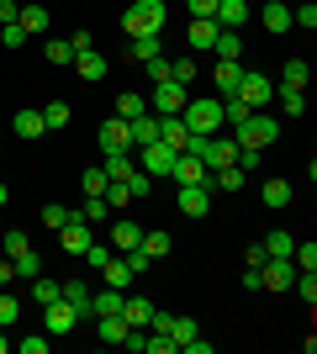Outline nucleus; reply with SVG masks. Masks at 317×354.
Returning a JSON list of instances; mask_svg holds the SVG:
<instances>
[{
  "label": "nucleus",
  "instance_id": "nucleus-1",
  "mask_svg": "<svg viewBox=\"0 0 317 354\" xmlns=\"http://www.w3.org/2000/svg\"><path fill=\"white\" fill-rule=\"evenodd\" d=\"M164 0H133L127 11H122V32L127 37H159L164 32Z\"/></svg>",
  "mask_w": 317,
  "mask_h": 354
},
{
  "label": "nucleus",
  "instance_id": "nucleus-2",
  "mask_svg": "<svg viewBox=\"0 0 317 354\" xmlns=\"http://www.w3.org/2000/svg\"><path fill=\"white\" fill-rule=\"evenodd\" d=\"M180 122H185V133H201V138L222 133V101H217V95H201V101H185Z\"/></svg>",
  "mask_w": 317,
  "mask_h": 354
},
{
  "label": "nucleus",
  "instance_id": "nucleus-3",
  "mask_svg": "<svg viewBox=\"0 0 317 354\" xmlns=\"http://www.w3.org/2000/svg\"><path fill=\"white\" fill-rule=\"evenodd\" d=\"M233 138H238L243 148H265V143L280 138V122H275L270 111H249V117L238 122V133H233Z\"/></svg>",
  "mask_w": 317,
  "mask_h": 354
},
{
  "label": "nucleus",
  "instance_id": "nucleus-4",
  "mask_svg": "<svg viewBox=\"0 0 317 354\" xmlns=\"http://www.w3.org/2000/svg\"><path fill=\"white\" fill-rule=\"evenodd\" d=\"M233 95H238L249 111H265V106H270V95H275V85L265 80V74H249V69H243V80H238V90H233Z\"/></svg>",
  "mask_w": 317,
  "mask_h": 354
},
{
  "label": "nucleus",
  "instance_id": "nucleus-5",
  "mask_svg": "<svg viewBox=\"0 0 317 354\" xmlns=\"http://www.w3.org/2000/svg\"><path fill=\"white\" fill-rule=\"evenodd\" d=\"M185 101H191V95H185V85H175V80H164V85H153V117H180L185 111Z\"/></svg>",
  "mask_w": 317,
  "mask_h": 354
},
{
  "label": "nucleus",
  "instance_id": "nucleus-6",
  "mask_svg": "<svg viewBox=\"0 0 317 354\" xmlns=\"http://www.w3.org/2000/svg\"><path fill=\"white\" fill-rule=\"evenodd\" d=\"M137 169H148V175H169V169H175V148L159 143V138L143 143V148H137Z\"/></svg>",
  "mask_w": 317,
  "mask_h": 354
},
{
  "label": "nucleus",
  "instance_id": "nucleus-7",
  "mask_svg": "<svg viewBox=\"0 0 317 354\" xmlns=\"http://www.w3.org/2000/svg\"><path fill=\"white\" fill-rule=\"evenodd\" d=\"M59 243H64V254H85V249H90V243H95L90 222H85V217H79V212H75V217H69V222H64V227H59Z\"/></svg>",
  "mask_w": 317,
  "mask_h": 354
},
{
  "label": "nucleus",
  "instance_id": "nucleus-8",
  "mask_svg": "<svg viewBox=\"0 0 317 354\" xmlns=\"http://www.w3.org/2000/svg\"><path fill=\"white\" fill-rule=\"evenodd\" d=\"M127 148H133V122L127 117L101 122V153H127Z\"/></svg>",
  "mask_w": 317,
  "mask_h": 354
},
{
  "label": "nucleus",
  "instance_id": "nucleus-9",
  "mask_svg": "<svg viewBox=\"0 0 317 354\" xmlns=\"http://www.w3.org/2000/svg\"><path fill=\"white\" fill-rule=\"evenodd\" d=\"M75 323H79V317H75V307H69L64 296H59V301H48V307H43V328H48V339H53V333H69V328H75Z\"/></svg>",
  "mask_w": 317,
  "mask_h": 354
},
{
  "label": "nucleus",
  "instance_id": "nucleus-10",
  "mask_svg": "<svg viewBox=\"0 0 317 354\" xmlns=\"http://www.w3.org/2000/svg\"><path fill=\"white\" fill-rule=\"evenodd\" d=\"M175 207L185 212V217H206L211 212V185H180V201Z\"/></svg>",
  "mask_w": 317,
  "mask_h": 354
},
{
  "label": "nucleus",
  "instance_id": "nucleus-11",
  "mask_svg": "<svg viewBox=\"0 0 317 354\" xmlns=\"http://www.w3.org/2000/svg\"><path fill=\"white\" fill-rule=\"evenodd\" d=\"M169 175L180 180V185H206V175H211V169L196 159V153H175V169H169Z\"/></svg>",
  "mask_w": 317,
  "mask_h": 354
},
{
  "label": "nucleus",
  "instance_id": "nucleus-12",
  "mask_svg": "<svg viewBox=\"0 0 317 354\" xmlns=\"http://www.w3.org/2000/svg\"><path fill=\"white\" fill-rule=\"evenodd\" d=\"M64 301L75 307L79 323H90V317H95V307H90V286H85V281H64Z\"/></svg>",
  "mask_w": 317,
  "mask_h": 354
},
{
  "label": "nucleus",
  "instance_id": "nucleus-13",
  "mask_svg": "<svg viewBox=\"0 0 317 354\" xmlns=\"http://www.w3.org/2000/svg\"><path fill=\"white\" fill-rule=\"evenodd\" d=\"M137 243H143V227H137L133 217H117V222H111V249H117V254L137 249Z\"/></svg>",
  "mask_w": 317,
  "mask_h": 354
},
{
  "label": "nucleus",
  "instance_id": "nucleus-14",
  "mask_svg": "<svg viewBox=\"0 0 317 354\" xmlns=\"http://www.w3.org/2000/svg\"><path fill=\"white\" fill-rule=\"evenodd\" d=\"M211 21H217V27H233V32H238L243 21H249V0H217Z\"/></svg>",
  "mask_w": 317,
  "mask_h": 354
},
{
  "label": "nucleus",
  "instance_id": "nucleus-15",
  "mask_svg": "<svg viewBox=\"0 0 317 354\" xmlns=\"http://www.w3.org/2000/svg\"><path fill=\"white\" fill-rule=\"evenodd\" d=\"M148 317H153L148 296H127V301H122V323H127V328H148Z\"/></svg>",
  "mask_w": 317,
  "mask_h": 354
},
{
  "label": "nucleus",
  "instance_id": "nucleus-16",
  "mask_svg": "<svg viewBox=\"0 0 317 354\" xmlns=\"http://www.w3.org/2000/svg\"><path fill=\"white\" fill-rule=\"evenodd\" d=\"M159 143H169L175 153H185V143H191L185 122H180V117H159Z\"/></svg>",
  "mask_w": 317,
  "mask_h": 354
},
{
  "label": "nucleus",
  "instance_id": "nucleus-17",
  "mask_svg": "<svg viewBox=\"0 0 317 354\" xmlns=\"http://www.w3.org/2000/svg\"><path fill=\"white\" fill-rule=\"evenodd\" d=\"M101 275H106V286H117V291H127V286L137 281V275H133V265H127V259H117V254H111V259L101 265Z\"/></svg>",
  "mask_w": 317,
  "mask_h": 354
},
{
  "label": "nucleus",
  "instance_id": "nucleus-18",
  "mask_svg": "<svg viewBox=\"0 0 317 354\" xmlns=\"http://www.w3.org/2000/svg\"><path fill=\"white\" fill-rule=\"evenodd\" d=\"M122 301H127V291H117V286H106L101 296H90L95 317H122Z\"/></svg>",
  "mask_w": 317,
  "mask_h": 354
},
{
  "label": "nucleus",
  "instance_id": "nucleus-19",
  "mask_svg": "<svg viewBox=\"0 0 317 354\" xmlns=\"http://www.w3.org/2000/svg\"><path fill=\"white\" fill-rule=\"evenodd\" d=\"M11 133L16 138H43L48 127H43V111H16L11 117Z\"/></svg>",
  "mask_w": 317,
  "mask_h": 354
},
{
  "label": "nucleus",
  "instance_id": "nucleus-20",
  "mask_svg": "<svg viewBox=\"0 0 317 354\" xmlns=\"http://www.w3.org/2000/svg\"><path fill=\"white\" fill-rule=\"evenodd\" d=\"M238 80H243V64L238 59H217V90H222V95H233Z\"/></svg>",
  "mask_w": 317,
  "mask_h": 354
},
{
  "label": "nucleus",
  "instance_id": "nucleus-21",
  "mask_svg": "<svg viewBox=\"0 0 317 354\" xmlns=\"http://www.w3.org/2000/svg\"><path fill=\"white\" fill-rule=\"evenodd\" d=\"M101 169H106V180H127V175L137 169L133 148H127V153H106V164H101Z\"/></svg>",
  "mask_w": 317,
  "mask_h": 354
},
{
  "label": "nucleus",
  "instance_id": "nucleus-22",
  "mask_svg": "<svg viewBox=\"0 0 317 354\" xmlns=\"http://www.w3.org/2000/svg\"><path fill=\"white\" fill-rule=\"evenodd\" d=\"M265 32H291V6L265 0Z\"/></svg>",
  "mask_w": 317,
  "mask_h": 354
},
{
  "label": "nucleus",
  "instance_id": "nucleus-23",
  "mask_svg": "<svg viewBox=\"0 0 317 354\" xmlns=\"http://www.w3.org/2000/svg\"><path fill=\"white\" fill-rule=\"evenodd\" d=\"M95 323V339L101 344H122L127 339V323H122V317H90Z\"/></svg>",
  "mask_w": 317,
  "mask_h": 354
},
{
  "label": "nucleus",
  "instance_id": "nucleus-24",
  "mask_svg": "<svg viewBox=\"0 0 317 354\" xmlns=\"http://www.w3.org/2000/svg\"><path fill=\"white\" fill-rule=\"evenodd\" d=\"M217 32H222V27H217L211 16H196V21H191V48H211V43H217Z\"/></svg>",
  "mask_w": 317,
  "mask_h": 354
},
{
  "label": "nucleus",
  "instance_id": "nucleus-25",
  "mask_svg": "<svg viewBox=\"0 0 317 354\" xmlns=\"http://www.w3.org/2000/svg\"><path fill=\"white\" fill-rule=\"evenodd\" d=\"M75 69H79V80H101V74H106V59L95 53V48H85V53H75Z\"/></svg>",
  "mask_w": 317,
  "mask_h": 354
},
{
  "label": "nucleus",
  "instance_id": "nucleus-26",
  "mask_svg": "<svg viewBox=\"0 0 317 354\" xmlns=\"http://www.w3.org/2000/svg\"><path fill=\"white\" fill-rule=\"evenodd\" d=\"M153 138H159V117H148V111H137V117H133V148L153 143Z\"/></svg>",
  "mask_w": 317,
  "mask_h": 354
},
{
  "label": "nucleus",
  "instance_id": "nucleus-27",
  "mask_svg": "<svg viewBox=\"0 0 317 354\" xmlns=\"http://www.w3.org/2000/svg\"><path fill=\"white\" fill-rule=\"evenodd\" d=\"M307 80H312V69H307V59H291L286 69H280V85H286V90H307Z\"/></svg>",
  "mask_w": 317,
  "mask_h": 354
},
{
  "label": "nucleus",
  "instance_id": "nucleus-28",
  "mask_svg": "<svg viewBox=\"0 0 317 354\" xmlns=\"http://www.w3.org/2000/svg\"><path fill=\"white\" fill-rule=\"evenodd\" d=\"M127 59H133V64L159 59V37H127Z\"/></svg>",
  "mask_w": 317,
  "mask_h": 354
},
{
  "label": "nucleus",
  "instance_id": "nucleus-29",
  "mask_svg": "<svg viewBox=\"0 0 317 354\" xmlns=\"http://www.w3.org/2000/svg\"><path fill=\"white\" fill-rule=\"evenodd\" d=\"M137 249L148 254V259H164V254L175 249V243H169V233H164V227H153V233H143V243H137Z\"/></svg>",
  "mask_w": 317,
  "mask_h": 354
},
{
  "label": "nucleus",
  "instance_id": "nucleus-30",
  "mask_svg": "<svg viewBox=\"0 0 317 354\" xmlns=\"http://www.w3.org/2000/svg\"><path fill=\"white\" fill-rule=\"evenodd\" d=\"M16 27L32 37V32H43V27H48V11H43V6H21V11H16Z\"/></svg>",
  "mask_w": 317,
  "mask_h": 354
},
{
  "label": "nucleus",
  "instance_id": "nucleus-31",
  "mask_svg": "<svg viewBox=\"0 0 317 354\" xmlns=\"http://www.w3.org/2000/svg\"><path fill=\"white\" fill-rule=\"evenodd\" d=\"M211 48H217V59H238V53H243V37H238V32H233V27H222V32H217V43H211Z\"/></svg>",
  "mask_w": 317,
  "mask_h": 354
},
{
  "label": "nucleus",
  "instance_id": "nucleus-32",
  "mask_svg": "<svg viewBox=\"0 0 317 354\" xmlns=\"http://www.w3.org/2000/svg\"><path fill=\"white\" fill-rule=\"evenodd\" d=\"M69 117H75V106H69V101H48L43 106V127H69Z\"/></svg>",
  "mask_w": 317,
  "mask_h": 354
},
{
  "label": "nucleus",
  "instance_id": "nucleus-33",
  "mask_svg": "<svg viewBox=\"0 0 317 354\" xmlns=\"http://www.w3.org/2000/svg\"><path fill=\"white\" fill-rule=\"evenodd\" d=\"M59 296H64V286H59V281H43V275H32V301H37V307L59 301Z\"/></svg>",
  "mask_w": 317,
  "mask_h": 354
},
{
  "label": "nucleus",
  "instance_id": "nucleus-34",
  "mask_svg": "<svg viewBox=\"0 0 317 354\" xmlns=\"http://www.w3.org/2000/svg\"><path fill=\"white\" fill-rule=\"evenodd\" d=\"M69 217H75V212H69V207H59V201H48V207L37 212V222H43L48 233H59V227H64V222H69Z\"/></svg>",
  "mask_w": 317,
  "mask_h": 354
},
{
  "label": "nucleus",
  "instance_id": "nucleus-35",
  "mask_svg": "<svg viewBox=\"0 0 317 354\" xmlns=\"http://www.w3.org/2000/svg\"><path fill=\"white\" fill-rule=\"evenodd\" d=\"M265 207H275V212L291 207V185L286 180H265Z\"/></svg>",
  "mask_w": 317,
  "mask_h": 354
},
{
  "label": "nucleus",
  "instance_id": "nucleus-36",
  "mask_svg": "<svg viewBox=\"0 0 317 354\" xmlns=\"http://www.w3.org/2000/svg\"><path fill=\"white\" fill-rule=\"evenodd\" d=\"M280 90V111H286V117H302L307 111V90H286V85H275Z\"/></svg>",
  "mask_w": 317,
  "mask_h": 354
},
{
  "label": "nucleus",
  "instance_id": "nucleus-37",
  "mask_svg": "<svg viewBox=\"0 0 317 354\" xmlns=\"http://www.w3.org/2000/svg\"><path fill=\"white\" fill-rule=\"evenodd\" d=\"M291 265L296 270H317V243L307 238V243H291Z\"/></svg>",
  "mask_w": 317,
  "mask_h": 354
},
{
  "label": "nucleus",
  "instance_id": "nucleus-38",
  "mask_svg": "<svg viewBox=\"0 0 317 354\" xmlns=\"http://www.w3.org/2000/svg\"><path fill=\"white\" fill-rule=\"evenodd\" d=\"M79 217H85V222H90V227H95V222H106V217H117V212L106 207V196H90V201H85V207H79Z\"/></svg>",
  "mask_w": 317,
  "mask_h": 354
},
{
  "label": "nucleus",
  "instance_id": "nucleus-39",
  "mask_svg": "<svg viewBox=\"0 0 317 354\" xmlns=\"http://www.w3.org/2000/svg\"><path fill=\"white\" fill-rule=\"evenodd\" d=\"M11 265H16V275H21V281H32V275H43V259H37L32 249H21V254L11 259Z\"/></svg>",
  "mask_w": 317,
  "mask_h": 354
},
{
  "label": "nucleus",
  "instance_id": "nucleus-40",
  "mask_svg": "<svg viewBox=\"0 0 317 354\" xmlns=\"http://www.w3.org/2000/svg\"><path fill=\"white\" fill-rule=\"evenodd\" d=\"M79 185H85V196H106V185H111V180H106V169H85V175H79Z\"/></svg>",
  "mask_w": 317,
  "mask_h": 354
},
{
  "label": "nucleus",
  "instance_id": "nucleus-41",
  "mask_svg": "<svg viewBox=\"0 0 317 354\" xmlns=\"http://www.w3.org/2000/svg\"><path fill=\"white\" fill-rule=\"evenodd\" d=\"M137 111H148V106H143V95H133V90H122V95H117V117H127V122H133Z\"/></svg>",
  "mask_w": 317,
  "mask_h": 354
},
{
  "label": "nucleus",
  "instance_id": "nucleus-42",
  "mask_svg": "<svg viewBox=\"0 0 317 354\" xmlns=\"http://www.w3.org/2000/svg\"><path fill=\"white\" fill-rule=\"evenodd\" d=\"M43 53H48V64H75V48H69V37H53V43H43Z\"/></svg>",
  "mask_w": 317,
  "mask_h": 354
},
{
  "label": "nucleus",
  "instance_id": "nucleus-43",
  "mask_svg": "<svg viewBox=\"0 0 317 354\" xmlns=\"http://www.w3.org/2000/svg\"><path fill=\"white\" fill-rule=\"evenodd\" d=\"M291 243H296V238L280 233V227H275V233H265V254H270V259H275V254H291Z\"/></svg>",
  "mask_w": 317,
  "mask_h": 354
},
{
  "label": "nucleus",
  "instance_id": "nucleus-44",
  "mask_svg": "<svg viewBox=\"0 0 317 354\" xmlns=\"http://www.w3.org/2000/svg\"><path fill=\"white\" fill-rule=\"evenodd\" d=\"M169 80H175V85H191V80H196V59H175L169 64Z\"/></svg>",
  "mask_w": 317,
  "mask_h": 354
},
{
  "label": "nucleus",
  "instance_id": "nucleus-45",
  "mask_svg": "<svg viewBox=\"0 0 317 354\" xmlns=\"http://www.w3.org/2000/svg\"><path fill=\"white\" fill-rule=\"evenodd\" d=\"M291 27H302V32H312V27H317V6H312V0L291 11Z\"/></svg>",
  "mask_w": 317,
  "mask_h": 354
},
{
  "label": "nucleus",
  "instance_id": "nucleus-46",
  "mask_svg": "<svg viewBox=\"0 0 317 354\" xmlns=\"http://www.w3.org/2000/svg\"><path fill=\"white\" fill-rule=\"evenodd\" d=\"M169 339H175V344L196 339V317H175V323H169Z\"/></svg>",
  "mask_w": 317,
  "mask_h": 354
},
{
  "label": "nucleus",
  "instance_id": "nucleus-47",
  "mask_svg": "<svg viewBox=\"0 0 317 354\" xmlns=\"http://www.w3.org/2000/svg\"><path fill=\"white\" fill-rule=\"evenodd\" d=\"M0 43H6V48H11V53H16V48L27 43V32L16 27V21H6V27H0Z\"/></svg>",
  "mask_w": 317,
  "mask_h": 354
},
{
  "label": "nucleus",
  "instance_id": "nucleus-48",
  "mask_svg": "<svg viewBox=\"0 0 317 354\" xmlns=\"http://www.w3.org/2000/svg\"><path fill=\"white\" fill-rule=\"evenodd\" d=\"M127 191H133V201H143V196L153 191V180H148V175H137V169H133V175H127Z\"/></svg>",
  "mask_w": 317,
  "mask_h": 354
},
{
  "label": "nucleus",
  "instance_id": "nucleus-49",
  "mask_svg": "<svg viewBox=\"0 0 317 354\" xmlns=\"http://www.w3.org/2000/svg\"><path fill=\"white\" fill-rule=\"evenodd\" d=\"M143 69H148V80H153V85H164V80H169V59H164V53H159V59H148Z\"/></svg>",
  "mask_w": 317,
  "mask_h": 354
},
{
  "label": "nucleus",
  "instance_id": "nucleus-50",
  "mask_svg": "<svg viewBox=\"0 0 317 354\" xmlns=\"http://www.w3.org/2000/svg\"><path fill=\"white\" fill-rule=\"evenodd\" d=\"M143 349H153V354H180V344L169 339V333H159V339H143Z\"/></svg>",
  "mask_w": 317,
  "mask_h": 354
},
{
  "label": "nucleus",
  "instance_id": "nucleus-51",
  "mask_svg": "<svg viewBox=\"0 0 317 354\" xmlns=\"http://www.w3.org/2000/svg\"><path fill=\"white\" fill-rule=\"evenodd\" d=\"M16 312H21V307H16V296H0V328H11Z\"/></svg>",
  "mask_w": 317,
  "mask_h": 354
},
{
  "label": "nucleus",
  "instance_id": "nucleus-52",
  "mask_svg": "<svg viewBox=\"0 0 317 354\" xmlns=\"http://www.w3.org/2000/svg\"><path fill=\"white\" fill-rule=\"evenodd\" d=\"M122 259H127V265H133V275H143V270L153 265V259H148V254H143V249H127V254H122Z\"/></svg>",
  "mask_w": 317,
  "mask_h": 354
},
{
  "label": "nucleus",
  "instance_id": "nucleus-53",
  "mask_svg": "<svg viewBox=\"0 0 317 354\" xmlns=\"http://www.w3.org/2000/svg\"><path fill=\"white\" fill-rule=\"evenodd\" d=\"M21 249H27V233H21V227H11V233H6V254H11V259H16V254H21Z\"/></svg>",
  "mask_w": 317,
  "mask_h": 354
},
{
  "label": "nucleus",
  "instance_id": "nucleus-54",
  "mask_svg": "<svg viewBox=\"0 0 317 354\" xmlns=\"http://www.w3.org/2000/svg\"><path fill=\"white\" fill-rule=\"evenodd\" d=\"M111 254H117V249H106V243H90V249H85V259H90V265H95V270H101V265H106V259H111Z\"/></svg>",
  "mask_w": 317,
  "mask_h": 354
},
{
  "label": "nucleus",
  "instance_id": "nucleus-55",
  "mask_svg": "<svg viewBox=\"0 0 317 354\" xmlns=\"http://www.w3.org/2000/svg\"><path fill=\"white\" fill-rule=\"evenodd\" d=\"M21 354H48V333H37V339H21Z\"/></svg>",
  "mask_w": 317,
  "mask_h": 354
},
{
  "label": "nucleus",
  "instance_id": "nucleus-56",
  "mask_svg": "<svg viewBox=\"0 0 317 354\" xmlns=\"http://www.w3.org/2000/svg\"><path fill=\"white\" fill-rule=\"evenodd\" d=\"M69 48H75V53H85V48H95V37H90V32H85V27H79L75 37H69Z\"/></svg>",
  "mask_w": 317,
  "mask_h": 354
},
{
  "label": "nucleus",
  "instance_id": "nucleus-57",
  "mask_svg": "<svg viewBox=\"0 0 317 354\" xmlns=\"http://www.w3.org/2000/svg\"><path fill=\"white\" fill-rule=\"evenodd\" d=\"M16 11H21V0H0V27H6V21H16Z\"/></svg>",
  "mask_w": 317,
  "mask_h": 354
},
{
  "label": "nucleus",
  "instance_id": "nucleus-58",
  "mask_svg": "<svg viewBox=\"0 0 317 354\" xmlns=\"http://www.w3.org/2000/svg\"><path fill=\"white\" fill-rule=\"evenodd\" d=\"M217 11V0H191V16H211Z\"/></svg>",
  "mask_w": 317,
  "mask_h": 354
},
{
  "label": "nucleus",
  "instance_id": "nucleus-59",
  "mask_svg": "<svg viewBox=\"0 0 317 354\" xmlns=\"http://www.w3.org/2000/svg\"><path fill=\"white\" fill-rule=\"evenodd\" d=\"M16 281V265H11V259H0V286H11Z\"/></svg>",
  "mask_w": 317,
  "mask_h": 354
},
{
  "label": "nucleus",
  "instance_id": "nucleus-60",
  "mask_svg": "<svg viewBox=\"0 0 317 354\" xmlns=\"http://www.w3.org/2000/svg\"><path fill=\"white\" fill-rule=\"evenodd\" d=\"M6 349H11V333H6V328H0V354H6Z\"/></svg>",
  "mask_w": 317,
  "mask_h": 354
},
{
  "label": "nucleus",
  "instance_id": "nucleus-61",
  "mask_svg": "<svg viewBox=\"0 0 317 354\" xmlns=\"http://www.w3.org/2000/svg\"><path fill=\"white\" fill-rule=\"evenodd\" d=\"M6 201H11V191H6V180H0V207H6Z\"/></svg>",
  "mask_w": 317,
  "mask_h": 354
}]
</instances>
